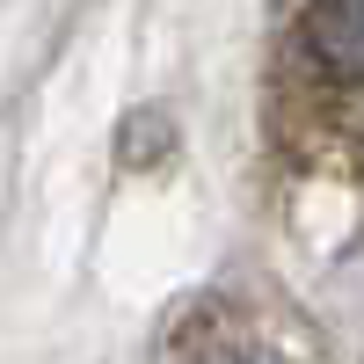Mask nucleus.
<instances>
[{"label":"nucleus","instance_id":"nucleus-1","mask_svg":"<svg viewBox=\"0 0 364 364\" xmlns=\"http://www.w3.org/2000/svg\"><path fill=\"white\" fill-rule=\"evenodd\" d=\"M306 51L336 66V80H357V0H314Z\"/></svg>","mask_w":364,"mask_h":364}]
</instances>
